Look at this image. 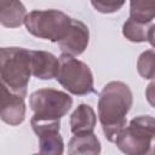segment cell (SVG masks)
<instances>
[{"mask_svg": "<svg viewBox=\"0 0 155 155\" xmlns=\"http://www.w3.org/2000/svg\"><path fill=\"white\" fill-rule=\"evenodd\" d=\"M101 143L97 136L93 132L76 133L74 134L68 143V154H99Z\"/></svg>", "mask_w": 155, "mask_h": 155, "instance_id": "obj_14", "label": "cell"}, {"mask_svg": "<svg viewBox=\"0 0 155 155\" xmlns=\"http://www.w3.org/2000/svg\"><path fill=\"white\" fill-rule=\"evenodd\" d=\"M155 16L154 0H131L130 1V18L142 23L153 22Z\"/></svg>", "mask_w": 155, "mask_h": 155, "instance_id": "obj_15", "label": "cell"}, {"mask_svg": "<svg viewBox=\"0 0 155 155\" xmlns=\"http://www.w3.org/2000/svg\"><path fill=\"white\" fill-rule=\"evenodd\" d=\"M27 10L21 0H0V24L17 28L24 23Z\"/></svg>", "mask_w": 155, "mask_h": 155, "instance_id": "obj_12", "label": "cell"}, {"mask_svg": "<svg viewBox=\"0 0 155 155\" xmlns=\"http://www.w3.org/2000/svg\"><path fill=\"white\" fill-rule=\"evenodd\" d=\"M90 41V30L87 25L79 19H70V24L58 41V46L63 54L79 56L81 54L88 45Z\"/></svg>", "mask_w": 155, "mask_h": 155, "instance_id": "obj_7", "label": "cell"}, {"mask_svg": "<svg viewBox=\"0 0 155 155\" xmlns=\"http://www.w3.org/2000/svg\"><path fill=\"white\" fill-rule=\"evenodd\" d=\"M155 134V120L150 115L133 117L119 132L115 144L128 155H144L150 153Z\"/></svg>", "mask_w": 155, "mask_h": 155, "instance_id": "obj_4", "label": "cell"}, {"mask_svg": "<svg viewBox=\"0 0 155 155\" xmlns=\"http://www.w3.org/2000/svg\"><path fill=\"white\" fill-rule=\"evenodd\" d=\"M70 19L68 15L58 10H34L27 13L24 24L31 35L58 42L67 31Z\"/></svg>", "mask_w": 155, "mask_h": 155, "instance_id": "obj_5", "label": "cell"}, {"mask_svg": "<svg viewBox=\"0 0 155 155\" xmlns=\"http://www.w3.org/2000/svg\"><path fill=\"white\" fill-rule=\"evenodd\" d=\"M154 59H155L154 50H148L139 56L137 61V70L142 78L144 79L154 78Z\"/></svg>", "mask_w": 155, "mask_h": 155, "instance_id": "obj_16", "label": "cell"}, {"mask_svg": "<svg viewBox=\"0 0 155 155\" xmlns=\"http://www.w3.org/2000/svg\"><path fill=\"white\" fill-rule=\"evenodd\" d=\"M0 119L10 126H18L22 124L25 119L24 97L8 90L0 102Z\"/></svg>", "mask_w": 155, "mask_h": 155, "instance_id": "obj_9", "label": "cell"}, {"mask_svg": "<svg viewBox=\"0 0 155 155\" xmlns=\"http://www.w3.org/2000/svg\"><path fill=\"white\" fill-rule=\"evenodd\" d=\"M154 29L155 25L153 22L150 23H142L138 21H133L128 18L122 25V34L124 36L132 41V42H150L154 45Z\"/></svg>", "mask_w": 155, "mask_h": 155, "instance_id": "obj_13", "label": "cell"}, {"mask_svg": "<svg viewBox=\"0 0 155 155\" xmlns=\"http://www.w3.org/2000/svg\"><path fill=\"white\" fill-rule=\"evenodd\" d=\"M31 75L30 51L23 47H0V82L11 92L25 97Z\"/></svg>", "mask_w": 155, "mask_h": 155, "instance_id": "obj_2", "label": "cell"}, {"mask_svg": "<svg viewBox=\"0 0 155 155\" xmlns=\"http://www.w3.org/2000/svg\"><path fill=\"white\" fill-rule=\"evenodd\" d=\"M56 75L57 81L71 94L86 96L94 91L93 75L90 67L69 54H62Z\"/></svg>", "mask_w": 155, "mask_h": 155, "instance_id": "obj_6", "label": "cell"}, {"mask_svg": "<svg viewBox=\"0 0 155 155\" xmlns=\"http://www.w3.org/2000/svg\"><path fill=\"white\" fill-rule=\"evenodd\" d=\"M73 98L59 90L40 88L29 97V107L34 115L30 124L59 121L71 108Z\"/></svg>", "mask_w": 155, "mask_h": 155, "instance_id": "obj_3", "label": "cell"}, {"mask_svg": "<svg viewBox=\"0 0 155 155\" xmlns=\"http://www.w3.org/2000/svg\"><path fill=\"white\" fill-rule=\"evenodd\" d=\"M30 63H31V74L41 80H51L56 78L59 59L46 51H30Z\"/></svg>", "mask_w": 155, "mask_h": 155, "instance_id": "obj_10", "label": "cell"}, {"mask_svg": "<svg viewBox=\"0 0 155 155\" xmlns=\"http://www.w3.org/2000/svg\"><path fill=\"white\" fill-rule=\"evenodd\" d=\"M97 122V116L92 107L88 104L81 103L78 108L71 113L69 119L70 131L73 134L76 133H85V132H93Z\"/></svg>", "mask_w": 155, "mask_h": 155, "instance_id": "obj_11", "label": "cell"}, {"mask_svg": "<svg viewBox=\"0 0 155 155\" xmlns=\"http://www.w3.org/2000/svg\"><path fill=\"white\" fill-rule=\"evenodd\" d=\"M126 0H91L92 6L101 13H113L119 11Z\"/></svg>", "mask_w": 155, "mask_h": 155, "instance_id": "obj_17", "label": "cell"}, {"mask_svg": "<svg viewBox=\"0 0 155 155\" xmlns=\"http://www.w3.org/2000/svg\"><path fill=\"white\" fill-rule=\"evenodd\" d=\"M33 131L39 138L40 154L45 155H62L64 151L63 138L59 133L61 122H41L30 124Z\"/></svg>", "mask_w": 155, "mask_h": 155, "instance_id": "obj_8", "label": "cell"}, {"mask_svg": "<svg viewBox=\"0 0 155 155\" xmlns=\"http://www.w3.org/2000/svg\"><path fill=\"white\" fill-rule=\"evenodd\" d=\"M133 103L132 91L122 81L108 82L98 99V117L105 138L115 142L119 132L126 126V115Z\"/></svg>", "mask_w": 155, "mask_h": 155, "instance_id": "obj_1", "label": "cell"}, {"mask_svg": "<svg viewBox=\"0 0 155 155\" xmlns=\"http://www.w3.org/2000/svg\"><path fill=\"white\" fill-rule=\"evenodd\" d=\"M8 88L2 84V82H0V102H1V99H2V97H4V94L6 93V91H7Z\"/></svg>", "mask_w": 155, "mask_h": 155, "instance_id": "obj_18", "label": "cell"}]
</instances>
